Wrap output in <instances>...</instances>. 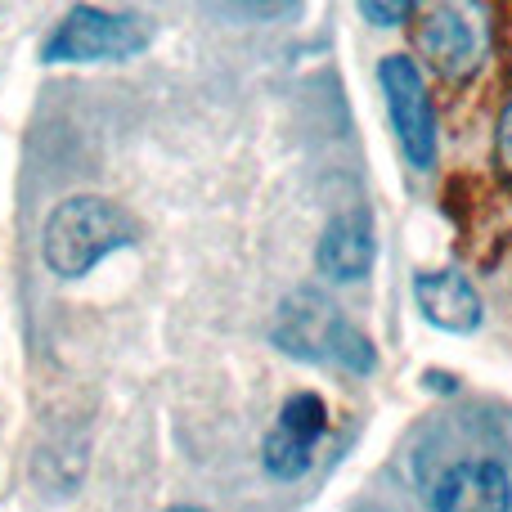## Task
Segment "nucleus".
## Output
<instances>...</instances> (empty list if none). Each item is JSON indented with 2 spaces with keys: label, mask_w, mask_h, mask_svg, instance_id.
I'll list each match as a JSON object with an SVG mask.
<instances>
[{
  "label": "nucleus",
  "mask_w": 512,
  "mask_h": 512,
  "mask_svg": "<svg viewBox=\"0 0 512 512\" xmlns=\"http://www.w3.org/2000/svg\"><path fill=\"white\" fill-rule=\"evenodd\" d=\"M414 301L427 324L445 328V333H472V328H481V319H486L477 288H472L459 270L414 274Z\"/></svg>",
  "instance_id": "6e6552de"
},
{
  "label": "nucleus",
  "mask_w": 512,
  "mask_h": 512,
  "mask_svg": "<svg viewBox=\"0 0 512 512\" xmlns=\"http://www.w3.org/2000/svg\"><path fill=\"white\" fill-rule=\"evenodd\" d=\"M414 36L441 77L463 81L490 54V18L477 0H414Z\"/></svg>",
  "instance_id": "7ed1b4c3"
},
{
  "label": "nucleus",
  "mask_w": 512,
  "mask_h": 512,
  "mask_svg": "<svg viewBox=\"0 0 512 512\" xmlns=\"http://www.w3.org/2000/svg\"><path fill=\"white\" fill-rule=\"evenodd\" d=\"M153 41L140 14H113L99 5H77L63 14L54 36L45 41V63H113L135 59Z\"/></svg>",
  "instance_id": "20e7f679"
},
{
  "label": "nucleus",
  "mask_w": 512,
  "mask_h": 512,
  "mask_svg": "<svg viewBox=\"0 0 512 512\" xmlns=\"http://www.w3.org/2000/svg\"><path fill=\"white\" fill-rule=\"evenodd\" d=\"M328 427V409L315 391H297L288 405L279 409V423L270 427L261 445V459H265V472L279 481H297L306 477L310 459H315V445Z\"/></svg>",
  "instance_id": "423d86ee"
},
{
  "label": "nucleus",
  "mask_w": 512,
  "mask_h": 512,
  "mask_svg": "<svg viewBox=\"0 0 512 512\" xmlns=\"http://www.w3.org/2000/svg\"><path fill=\"white\" fill-rule=\"evenodd\" d=\"M499 162H504V171L512 176V104L499 117Z\"/></svg>",
  "instance_id": "9b49d317"
},
{
  "label": "nucleus",
  "mask_w": 512,
  "mask_h": 512,
  "mask_svg": "<svg viewBox=\"0 0 512 512\" xmlns=\"http://www.w3.org/2000/svg\"><path fill=\"white\" fill-rule=\"evenodd\" d=\"M378 86L387 95V113H391V126H396V140L405 149L409 167L432 171L436 167V113H432V99H427L418 63L405 59V54L382 59Z\"/></svg>",
  "instance_id": "39448f33"
},
{
  "label": "nucleus",
  "mask_w": 512,
  "mask_h": 512,
  "mask_svg": "<svg viewBox=\"0 0 512 512\" xmlns=\"http://www.w3.org/2000/svg\"><path fill=\"white\" fill-rule=\"evenodd\" d=\"M355 5L373 27H400L414 14V0H355Z\"/></svg>",
  "instance_id": "9d476101"
},
{
  "label": "nucleus",
  "mask_w": 512,
  "mask_h": 512,
  "mask_svg": "<svg viewBox=\"0 0 512 512\" xmlns=\"http://www.w3.org/2000/svg\"><path fill=\"white\" fill-rule=\"evenodd\" d=\"M131 243H135V221L122 207H113L108 198H95V194H77V198H63L50 212L41 252H45V265L59 279H81L104 256L131 248Z\"/></svg>",
  "instance_id": "f257e3e1"
},
{
  "label": "nucleus",
  "mask_w": 512,
  "mask_h": 512,
  "mask_svg": "<svg viewBox=\"0 0 512 512\" xmlns=\"http://www.w3.org/2000/svg\"><path fill=\"white\" fill-rule=\"evenodd\" d=\"M373 252H378V243H373L369 212H342L337 221H328L324 239L315 248V265L324 279L351 283L373 270Z\"/></svg>",
  "instance_id": "1a4fd4ad"
},
{
  "label": "nucleus",
  "mask_w": 512,
  "mask_h": 512,
  "mask_svg": "<svg viewBox=\"0 0 512 512\" xmlns=\"http://www.w3.org/2000/svg\"><path fill=\"white\" fill-rule=\"evenodd\" d=\"M427 504L441 512H504L512 508V481H508L504 463L463 459L432 481Z\"/></svg>",
  "instance_id": "0eeeda50"
},
{
  "label": "nucleus",
  "mask_w": 512,
  "mask_h": 512,
  "mask_svg": "<svg viewBox=\"0 0 512 512\" xmlns=\"http://www.w3.org/2000/svg\"><path fill=\"white\" fill-rule=\"evenodd\" d=\"M274 346L288 351L292 360H310V364H342L351 373H369L373 369V346L342 310L319 292H292L279 306L270 328Z\"/></svg>",
  "instance_id": "f03ea898"
}]
</instances>
